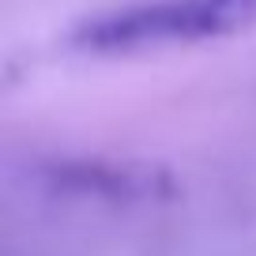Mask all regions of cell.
Wrapping results in <instances>:
<instances>
[{
    "label": "cell",
    "mask_w": 256,
    "mask_h": 256,
    "mask_svg": "<svg viewBox=\"0 0 256 256\" xmlns=\"http://www.w3.org/2000/svg\"><path fill=\"white\" fill-rule=\"evenodd\" d=\"M256 30V0H151L80 23L72 42L83 53H144L200 46Z\"/></svg>",
    "instance_id": "cell-1"
}]
</instances>
